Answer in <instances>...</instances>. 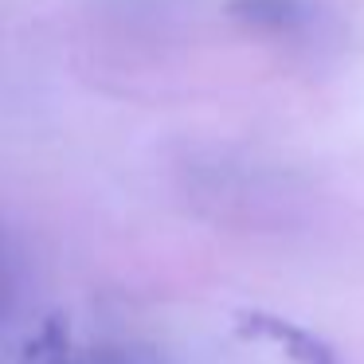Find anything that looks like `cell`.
<instances>
[{
  "label": "cell",
  "instance_id": "6da1fadb",
  "mask_svg": "<svg viewBox=\"0 0 364 364\" xmlns=\"http://www.w3.org/2000/svg\"><path fill=\"white\" fill-rule=\"evenodd\" d=\"M235 12L243 20L259 28H274V32H286L294 28L298 20H306V9H301V0H239Z\"/></svg>",
  "mask_w": 364,
  "mask_h": 364
},
{
  "label": "cell",
  "instance_id": "7a4b0ae2",
  "mask_svg": "<svg viewBox=\"0 0 364 364\" xmlns=\"http://www.w3.org/2000/svg\"><path fill=\"white\" fill-rule=\"evenodd\" d=\"M82 364H157V360L145 356V353H137V348H102V353H95Z\"/></svg>",
  "mask_w": 364,
  "mask_h": 364
}]
</instances>
